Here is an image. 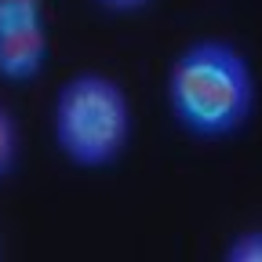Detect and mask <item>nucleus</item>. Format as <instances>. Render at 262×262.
<instances>
[{
  "label": "nucleus",
  "instance_id": "6",
  "mask_svg": "<svg viewBox=\"0 0 262 262\" xmlns=\"http://www.w3.org/2000/svg\"><path fill=\"white\" fill-rule=\"evenodd\" d=\"M48 0H0V18H18V15H44Z\"/></svg>",
  "mask_w": 262,
  "mask_h": 262
},
{
  "label": "nucleus",
  "instance_id": "3",
  "mask_svg": "<svg viewBox=\"0 0 262 262\" xmlns=\"http://www.w3.org/2000/svg\"><path fill=\"white\" fill-rule=\"evenodd\" d=\"M51 58V29L44 15L0 18V80L33 84Z\"/></svg>",
  "mask_w": 262,
  "mask_h": 262
},
{
  "label": "nucleus",
  "instance_id": "7",
  "mask_svg": "<svg viewBox=\"0 0 262 262\" xmlns=\"http://www.w3.org/2000/svg\"><path fill=\"white\" fill-rule=\"evenodd\" d=\"M91 4L102 8V11H110V15H135V11L149 8L153 0H91Z\"/></svg>",
  "mask_w": 262,
  "mask_h": 262
},
{
  "label": "nucleus",
  "instance_id": "4",
  "mask_svg": "<svg viewBox=\"0 0 262 262\" xmlns=\"http://www.w3.org/2000/svg\"><path fill=\"white\" fill-rule=\"evenodd\" d=\"M18 157H22V127H18V117L0 102V182H8L18 171Z\"/></svg>",
  "mask_w": 262,
  "mask_h": 262
},
{
  "label": "nucleus",
  "instance_id": "8",
  "mask_svg": "<svg viewBox=\"0 0 262 262\" xmlns=\"http://www.w3.org/2000/svg\"><path fill=\"white\" fill-rule=\"evenodd\" d=\"M0 258H4V244H0Z\"/></svg>",
  "mask_w": 262,
  "mask_h": 262
},
{
  "label": "nucleus",
  "instance_id": "1",
  "mask_svg": "<svg viewBox=\"0 0 262 262\" xmlns=\"http://www.w3.org/2000/svg\"><path fill=\"white\" fill-rule=\"evenodd\" d=\"M171 120L193 142H226L241 135L258 110L251 58L222 37L189 40L164 77Z\"/></svg>",
  "mask_w": 262,
  "mask_h": 262
},
{
  "label": "nucleus",
  "instance_id": "2",
  "mask_svg": "<svg viewBox=\"0 0 262 262\" xmlns=\"http://www.w3.org/2000/svg\"><path fill=\"white\" fill-rule=\"evenodd\" d=\"M51 135L66 164L73 168H113L135 135V110L124 84L98 70H84L62 80L51 102Z\"/></svg>",
  "mask_w": 262,
  "mask_h": 262
},
{
  "label": "nucleus",
  "instance_id": "5",
  "mask_svg": "<svg viewBox=\"0 0 262 262\" xmlns=\"http://www.w3.org/2000/svg\"><path fill=\"white\" fill-rule=\"evenodd\" d=\"M222 262H262V226H248L229 237L222 248Z\"/></svg>",
  "mask_w": 262,
  "mask_h": 262
}]
</instances>
